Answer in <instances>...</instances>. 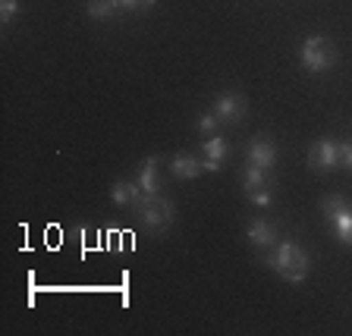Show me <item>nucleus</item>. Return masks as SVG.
<instances>
[{"label": "nucleus", "mask_w": 352, "mask_h": 336, "mask_svg": "<svg viewBox=\"0 0 352 336\" xmlns=\"http://www.w3.org/2000/svg\"><path fill=\"white\" fill-rule=\"evenodd\" d=\"M249 198H252V205L267 208V205H271V186H264V189H258L255 195H249Z\"/></svg>", "instance_id": "nucleus-17"}, {"label": "nucleus", "mask_w": 352, "mask_h": 336, "mask_svg": "<svg viewBox=\"0 0 352 336\" xmlns=\"http://www.w3.org/2000/svg\"><path fill=\"white\" fill-rule=\"evenodd\" d=\"M299 60L302 66H305L308 73H327L330 66L337 63V47H333V41L324 35H311L302 41L299 47Z\"/></svg>", "instance_id": "nucleus-3"}, {"label": "nucleus", "mask_w": 352, "mask_h": 336, "mask_svg": "<svg viewBox=\"0 0 352 336\" xmlns=\"http://www.w3.org/2000/svg\"><path fill=\"white\" fill-rule=\"evenodd\" d=\"M245 154H249V164H255V167H261V170H271L274 164H277V148H274V142L267 139V135L252 139Z\"/></svg>", "instance_id": "nucleus-8"}, {"label": "nucleus", "mask_w": 352, "mask_h": 336, "mask_svg": "<svg viewBox=\"0 0 352 336\" xmlns=\"http://www.w3.org/2000/svg\"><path fill=\"white\" fill-rule=\"evenodd\" d=\"M321 214L327 217L333 236L352 249V205L349 201H346L343 195H327L321 201Z\"/></svg>", "instance_id": "nucleus-4"}, {"label": "nucleus", "mask_w": 352, "mask_h": 336, "mask_svg": "<svg viewBox=\"0 0 352 336\" xmlns=\"http://www.w3.org/2000/svg\"><path fill=\"white\" fill-rule=\"evenodd\" d=\"M245 236H249L252 245H258V249H274L280 242V233L274 223H267V220H252L249 227H245Z\"/></svg>", "instance_id": "nucleus-9"}, {"label": "nucleus", "mask_w": 352, "mask_h": 336, "mask_svg": "<svg viewBox=\"0 0 352 336\" xmlns=\"http://www.w3.org/2000/svg\"><path fill=\"white\" fill-rule=\"evenodd\" d=\"M245 110H249L245 95H239V91H223V95L214 98L211 113L220 120V126H233V123H239V120L245 117Z\"/></svg>", "instance_id": "nucleus-5"}, {"label": "nucleus", "mask_w": 352, "mask_h": 336, "mask_svg": "<svg viewBox=\"0 0 352 336\" xmlns=\"http://www.w3.org/2000/svg\"><path fill=\"white\" fill-rule=\"evenodd\" d=\"M201 151H205V157H201L205 170L208 173H217V170H223V161H227V154H230V145H227L223 135H211V139H205Z\"/></svg>", "instance_id": "nucleus-7"}, {"label": "nucleus", "mask_w": 352, "mask_h": 336, "mask_svg": "<svg viewBox=\"0 0 352 336\" xmlns=\"http://www.w3.org/2000/svg\"><path fill=\"white\" fill-rule=\"evenodd\" d=\"M135 183L142 186L145 195H154V192H161V176H157V157H148L139 170V179Z\"/></svg>", "instance_id": "nucleus-12"}, {"label": "nucleus", "mask_w": 352, "mask_h": 336, "mask_svg": "<svg viewBox=\"0 0 352 336\" xmlns=\"http://www.w3.org/2000/svg\"><path fill=\"white\" fill-rule=\"evenodd\" d=\"M120 13H126L120 0H88V16L95 19H113Z\"/></svg>", "instance_id": "nucleus-14"}, {"label": "nucleus", "mask_w": 352, "mask_h": 336, "mask_svg": "<svg viewBox=\"0 0 352 336\" xmlns=\"http://www.w3.org/2000/svg\"><path fill=\"white\" fill-rule=\"evenodd\" d=\"M16 13H19V0H0V22L3 25H10L16 19Z\"/></svg>", "instance_id": "nucleus-15"}, {"label": "nucleus", "mask_w": 352, "mask_h": 336, "mask_svg": "<svg viewBox=\"0 0 352 336\" xmlns=\"http://www.w3.org/2000/svg\"><path fill=\"white\" fill-rule=\"evenodd\" d=\"M264 264L286 283H305L308 271H311V255L296 239H280L274 249H267Z\"/></svg>", "instance_id": "nucleus-1"}, {"label": "nucleus", "mask_w": 352, "mask_h": 336, "mask_svg": "<svg viewBox=\"0 0 352 336\" xmlns=\"http://www.w3.org/2000/svg\"><path fill=\"white\" fill-rule=\"evenodd\" d=\"M132 211H135V217H139L148 229H154V233H164V229L173 223V205H170L161 192H154V195H142Z\"/></svg>", "instance_id": "nucleus-2"}, {"label": "nucleus", "mask_w": 352, "mask_h": 336, "mask_svg": "<svg viewBox=\"0 0 352 336\" xmlns=\"http://www.w3.org/2000/svg\"><path fill=\"white\" fill-rule=\"evenodd\" d=\"M145 195L139 183H129V179H117V183L110 186V201L117 208H135V201Z\"/></svg>", "instance_id": "nucleus-10"}, {"label": "nucleus", "mask_w": 352, "mask_h": 336, "mask_svg": "<svg viewBox=\"0 0 352 336\" xmlns=\"http://www.w3.org/2000/svg\"><path fill=\"white\" fill-rule=\"evenodd\" d=\"M308 167L311 170H333L340 167V142L321 139L308 148Z\"/></svg>", "instance_id": "nucleus-6"}, {"label": "nucleus", "mask_w": 352, "mask_h": 336, "mask_svg": "<svg viewBox=\"0 0 352 336\" xmlns=\"http://www.w3.org/2000/svg\"><path fill=\"white\" fill-rule=\"evenodd\" d=\"M340 167L352 170V142H340Z\"/></svg>", "instance_id": "nucleus-18"}, {"label": "nucleus", "mask_w": 352, "mask_h": 336, "mask_svg": "<svg viewBox=\"0 0 352 336\" xmlns=\"http://www.w3.org/2000/svg\"><path fill=\"white\" fill-rule=\"evenodd\" d=\"M198 129L205 132V135H214V132L220 129V120L214 117V113H201V117H198Z\"/></svg>", "instance_id": "nucleus-16"}, {"label": "nucleus", "mask_w": 352, "mask_h": 336, "mask_svg": "<svg viewBox=\"0 0 352 336\" xmlns=\"http://www.w3.org/2000/svg\"><path fill=\"white\" fill-rule=\"evenodd\" d=\"M264 186H271V183H267V170L249 164V167H245V173H242V189H245V195H255V192L264 189Z\"/></svg>", "instance_id": "nucleus-13"}, {"label": "nucleus", "mask_w": 352, "mask_h": 336, "mask_svg": "<svg viewBox=\"0 0 352 336\" xmlns=\"http://www.w3.org/2000/svg\"><path fill=\"white\" fill-rule=\"evenodd\" d=\"M170 170H173V176H179V179H198V176L205 173V164H201V157L183 154V157H173V161H170Z\"/></svg>", "instance_id": "nucleus-11"}, {"label": "nucleus", "mask_w": 352, "mask_h": 336, "mask_svg": "<svg viewBox=\"0 0 352 336\" xmlns=\"http://www.w3.org/2000/svg\"><path fill=\"white\" fill-rule=\"evenodd\" d=\"M123 3V10H148L154 7V0H120Z\"/></svg>", "instance_id": "nucleus-19"}]
</instances>
